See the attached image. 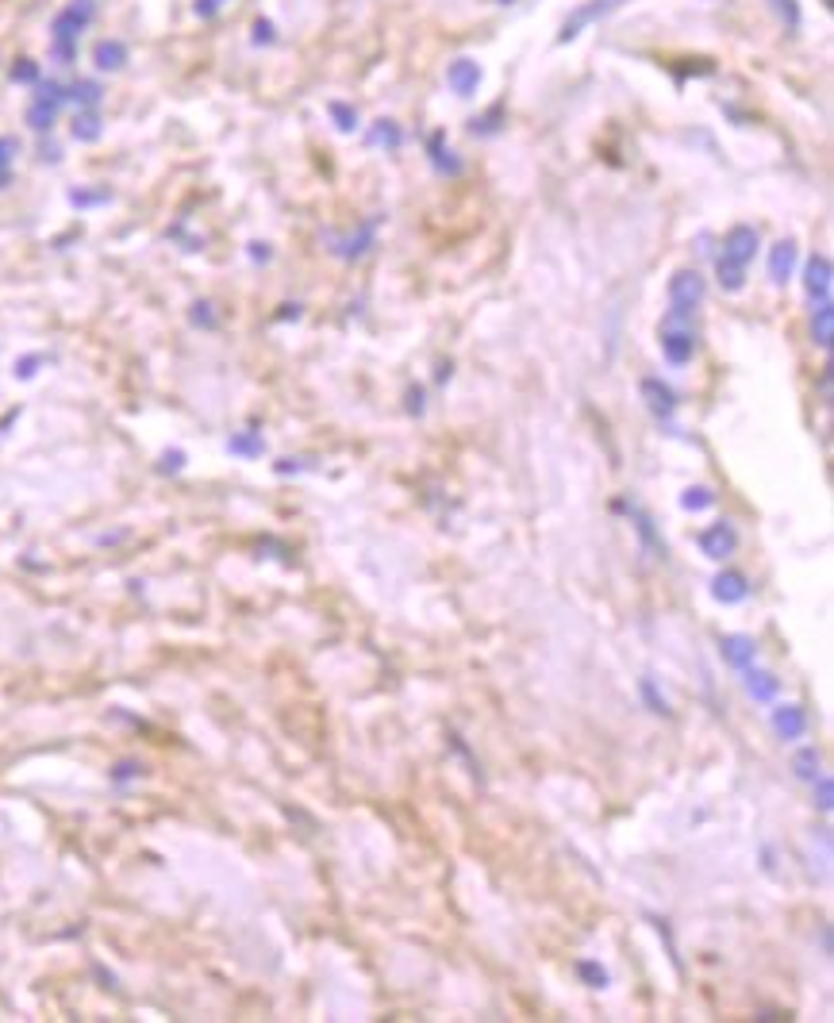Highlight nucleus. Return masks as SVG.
Returning a JSON list of instances; mask_svg holds the SVG:
<instances>
[{
    "mask_svg": "<svg viewBox=\"0 0 834 1023\" xmlns=\"http://www.w3.org/2000/svg\"><path fill=\"white\" fill-rule=\"evenodd\" d=\"M819 947H823V954H831V924L819 927Z\"/></svg>",
    "mask_w": 834,
    "mask_h": 1023,
    "instance_id": "obj_46",
    "label": "nucleus"
},
{
    "mask_svg": "<svg viewBox=\"0 0 834 1023\" xmlns=\"http://www.w3.org/2000/svg\"><path fill=\"white\" fill-rule=\"evenodd\" d=\"M66 100H77L81 108H97V100H100V85L97 81H77L74 89L66 93Z\"/></svg>",
    "mask_w": 834,
    "mask_h": 1023,
    "instance_id": "obj_28",
    "label": "nucleus"
},
{
    "mask_svg": "<svg viewBox=\"0 0 834 1023\" xmlns=\"http://www.w3.org/2000/svg\"><path fill=\"white\" fill-rule=\"evenodd\" d=\"M577 974H581V981H585L589 989H608V981H612V974H608L600 962H592V958H581V962H577Z\"/></svg>",
    "mask_w": 834,
    "mask_h": 1023,
    "instance_id": "obj_25",
    "label": "nucleus"
},
{
    "mask_svg": "<svg viewBox=\"0 0 834 1023\" xmlns=\"http://www.w3.org/2000/svg\"><path fill=\"white\" fill-rule=\"evenodd\" d=\"M450 370H454L450 362H439V370H435V381H439V385H446V381H450Z\"/></svg>",
    "mask_w": 834,
    "mask_h": 1023,
    "instance_id": "obj_47",
    "label": "nucleus"
},
{
    "mask_svg": "<svg viewBox=\"0 0 834 1023\" xmlns=\"http://www.w3.org/2000/svg\"><path fill=\"white\" fill-rule=\"evenodd\" d=\"M615 512H623L631 524H635V531H638V539H642V547L650 550L654 558H665L669 554V547H665V539H662V531L654 527V520L638 508V504H627V500H615Z\"/></svg>",
    "mask_w": 834,
    "mask_h": 1023,
    "instance_id": "obj_7",
    "label": "nucleus"
},
{
    "mask_svg": "<svg viewBox=\"0 0 834 1023\" xmlns=\"http://www.w3.org/2000/svg\"><path fill=\"white\" fill-rule=\"evenodd\" d=\"M93 58H97L100 70H120L123 62H127V47H123V43H116V39H104V43H97Z\"/></svg>",
    "mask_w": 834,
    "mask_h": 1023,
    "instance_id": "obj_22",
    "label": "nucleus"
},
{
    "mask_svg": "<svg viewBox=\"0 0 834 1023\" xmlns=\"http://www.w3.org/2000/svg\"><path fill=\"white\" fill-rule=\"evenodd\" d=\"M742 674H746V693H750L754 700H761V704L777 700V693H781V681L769 674V670H754V666H746Z\"/></svg>",
    "mask_w": 834,
    "mask_h": 1023,
    "instance_id": "obj_17",
    "label": "nucleus"
},
{
    "mask_svg": "<svg viewBox=\"0 0 834 1023\" xmlns=\"http://www.w3.org/2000/svg\"><path fill=\"white\" fill-rule=\"evenodd\" d=\"M404 143V135H400V127L393 120H377L373 131H369V147H385V150H400Z\"/></svg>",
    "mask_w": 834,
    "mask_h": 1023,
    "instance_id": "obj_23",
    "label": "nucleus"
},
{
    "mask_svg": "<svg viewBox=\"0 0 834 1023\" xmlns=\"http://www.w3.org/2000/svg\"><path fill=\"white\" fill-rule=\"evenodd\" d=\"M773 8H777V16H781L792 31L800 27V8H796V0H773Z\"/></svg>",
    "mask_w": 834,
    "mask_h": 1023,
    "instance_id": "obj_32",
    "label": "nucleus"
},
{
    "mask_svg": "<svg viewBox=\"0 0 834 1023\" xmlns=\"http://www.w3.org/2000/svg\"><path fill=\"white\" fill-rule=\"evenodd\" d=\"M692 308H673L662 316V354L669 366H685L696 354V331H692Z\"/></svg>",
    "mask_w": 834,
    "mask_h": 1023,
    "instance_id": "obj_2",
    "label": "nucleus"
},
{
    "mask_svg": "<svg viewBox=\"0 0 834 1023\" xmlns=\"http://www.w3.org/2000/svg\"><path fill=\"white\" fill-rule=\"evenodd\" d=\"M619 4H623V0H592V4H581V8H577V12H573V16H569V20L562 24V31H558V43H569V39H577V35H581V31L592 24V20H604V16H608V12H615Z\"/></svg>",
    "mask_w": 834,
    "mask_h": 1023,
    "instance_id": "obj_8",
    "label": "nucleus"
},
{
    "mask_svg": "<svg viewBox=\"0 0 834 1023\" xmlns=\"http://www.w3.org/2000/svg\"><path fill=\"white\" fill-rule=\"evenodd\" d=\"M811 339H815V347L819 350H831L834 343V304H815V312H811Z\"/></svg>",
    "mask_w": 834,
    "mask_h": 1023,
    "instance_id": "obj_18",
    "label": "nucleus"
},
{
    "mask_svg": "<svg viewBox=\"0 0 834 1023\" xmlns=\"http://www.w3.org/2000/svg\"><path fill=\"white\" fill-rule=\"evenodd\" d=\"M62 100H66V93H62L54 81L39 85V93H35L31 108H27V124L35 127V131H50L54 116H58V108H62Z\"/></svg>",
    "mask_w": 834,
    "mask_h": 1023,
    "instance_id": "obj_6",
    "label": "nucleus"
},
{
    "mask_svg": "<svg viewBox=\"0 0 834 1023\" xmlns=\"http://www.w3.org/2000/svg\"><path fill=\"white\" fill-rule=\"evenodd\" d=\"M181 462H185V454H181V450H170V454L162 458V466H158V470H162V474H177V470H181Z\"/></svg>",
    "mask_w": 834,
    "mask_h": 1023,
    "instance_id": "obj_38",
    "label": "nucleus"
},
{
    "mask_svg": "<svg viewBox=\"0 0 834 1023\" xmlns=\"http://www.w3.org/2000/svg\"><path fill=\"white\" fill-rule=\"evenodd\" d=\"M74 204H104L108 200V193H74Z\"/></svg>",
    "mask_w": 834,
    "mask_h": 1023,
    "instance_id": "obj_42",
    "label": "nucleus"
},
{
    "mask_svg": "<svg viewBox=\"0 0 834 1023\" xmlns=\"http://www.w3.org/2000/svg\"><path fill=\"white\" fill-rule=\"evenodd\" d=\"M100 135V116L93 112V108H85V112H77V120H74V139H81V143H93Z\"/></svg>",
    "mask_w": 834,
    "mask_h": 1023,
    "instance_id": "obj_27",
    "label": "nucleus"
},
{
    "mask_svg": "<svg viewBox=\"0 0 834 1023\" xmlns=\"http://www.w3.org/2000/svg\"><path fill=\"white\" fill-rule=\"evenodd\" d=\"M708 293V281L696 274V270H677L669 277V304L673 308H700V300Z\"/></svg>",
    "mask_w": 834,
    "mask_h": 1023,
    "instance_id": "obj_5",
    "label": "nucleus"
},
{
    "mask_svg": "<svg viewBox=\"0 0 834 1023\" xmlns=\"http://www.w3.org/2000/svg\"><path fill=\"white\" fill-rule=\"evenodd\" d=\"M823 4H827V8H831V4H834V0H823Z\"/></svg>",
    "mask_w": 834,
    "mask_h": 1023,
    "instance_id": "obj_49",
    "label": "nucleus"
},
{
    "mask_svg": "<svg viewBox=\"0 0 834 1023\" xmlns=\"http://www.w3.org/2000/svg\"><path fill=\"white\" fill-rule=\"evenodd\" d=\"M427 154H431V162H435L439 174H450V177L462 174V162L454 158V150L442 143V135H431V139H427Z\"/></svg>",
    "mask_w": 834,
    "mask_h": 1023,
    "instance_id": "obj_19",
    "label": "nucleus"
},
{
    "mask_svg": "<svg viewBox=\"0 0 834 1023\" xmlns=\"http://www.w3.org/2000/svg\"><path fill=\"white\" fill-rule=\"evenodd\" d=\"M12 158H16V139H0V185L12 177Z\"/></svg>",
    "mask_w": 834,
    "mask_h": 1023,
    "instance_id": "obj_30",
    "label": "nucleus"
},
{
    "mask_svg": "<svg viewBox=\"0 0 834 1023\" xmlns=\"http://www.w3.org/2000/svg\"><path fill=\"white\" fill-rule=\"evenodd\" d=\"M139 774H143L139 762H120V766L112 770V781H131V777H139Z\"/></svg>",
    "mask_w": 834,
    "mask_h": 1023,
    "instance_id": "obj_36",
    "label": "nucleus"
},
{
    "mask_svg": "<svg viewBox=\"0 0 834 1023\" xmlns=\"http://www.w3.org/2000/svg\"><path fill=\"white\" fill-rule=\"evenodd\" d=\"M712 504H715V493L708 485H692V489H685V497H681V508H685V512H708Z\"/></svg>",
    "mask_w": 834,
    "mask_h": 1023,
    "instance_id": "obj_26",
    "label": "nucleus"
},
{
    "mask_svg": "<svg viewBox=\"0 0 834 1023\" xmlns=\"http://www.w3.org/2000/svg\"><path fill=\"white\" fill-rule=\"evenodd\" d=\"M227 450H231V454H239V458H258V454L266 450V439H262L258 431H243V435H231Z\"/></svg>",
    "mask_w": 834,
    "mask_h": 1023,
    "instance_id": "obj_24",
    "label": "nucleus"
},
{
    "mask_svg": "<svg viewBox=\"0 0 834 1023\" xmlns=\"http://www.w3.org/2000/svg\"><path fill=\"white\" fill-rule=\"evenodd\" d=\"M446 81H450V89H454L458 97H469V93H477V85H481V70H477V62L458 58V62L446 70Z\"/></svg>",
    "mask_w": 834,
    "mask_h": 1023,
    "instance_id": "obj_15",
    "label": "nucleus"
},
{
    "mask_svg": "<svg viewBox=\"0 0 834 1023\" xmlns=\"http://www.w3.org/2000/svg\"><path fill=\"white\" fill-rule=\"evenodd\" d=\"M796 270V243L792 239H781L777 247L769 250V277L777 281V285H785L788 277Z\"/></svg>",
    "mask_w": 834,
    "mask_h": 1023,
    "instance_id": "obj_16",
    "label": "nucleus"
},
{
    "mask_svg": "<svg viewBox=\"0 0 834 1023\" xmlns=\"http://www.w3.org/2000/svg\"><path fill=\"white\" fill-rule=\"evenodd\" d=\"M500 116H504V108H500V104H496V108H492L489 116H481V120H473V135H492V131H496V127H500V124H496V120H500Z\"/></svg>",
    "mask_w": 834,
    "mask_h": 1023,
    "instance_id": "obj_34",
    "label": "nucleus"
},
{
    "mask_svg": "<svg viewBox=\"0 0 834 1023\" xmlns=\"http://www.w3.org/2000/svg\"><path fill=\"white\" fill-rule=\"evenodd\" d=\"M304 470H312L304 458H285V462H277V474L285 477V474H304Z\"/></svg>",
    "mask_w": 834,
    "mask_h": 1023,
    "instance_id": "obj_37",
    "label": "nucleus"
},
{
    "mask_svg": "<svg viewBox=\"0 0 834 1023\" xmlns=\"http://www.w3.org/2000/svg\"><path fill=\"white\" fill-rule=\"evenodd\" d=\"M712 597L719 604H742V600L750 597V581L746 574H738V570H723V574H715L712 581Z\"/></svg>",
    "mask_w": 834,
    "mask_h": 1023,
    "instance_id": "obj_14",
    "label": "nucleus"
},
{
    "mask_svg": "<svg viewBox=\"0 0 834 1023\" xmlns=\"http://www.w3.org/2000/svg\"><path fill=\"white\" fill-rule=\"evenodd\" d=\"M377 224H381V216H369L366 224L358 227L354 235H346V239H335V254L339 258H346V262H358V258H366L369 250H373V243H377Z\"/></svg>",
    "mask_w": 834,
    "mask_h": 1023,
    "instance_id": "obj_10",
    "label": "nucleus"
},
{
    "mask_svg": "<svg viewBox=\"0 0 834 1023\" xmlns=\"http://www.w3.org/2000/svg\"><path fill=\"white\" fill-rule=\"evenodd\" d=\"M754 254H758V231L750 224H735L723 235V254L715 262V274H719V289L723 293H742L746 266L754 262Z\"/></svg>",
    "mask_w": 834,
    "mask_h": 1023,
    "instance_id": "obj_1",
    "label": "nucleus"
},
{
    "mask_svg": "<svg viewBox=\"0 0 834 1023\" xmlns=\"http://www.w3.org/2000/svg\"><path fill=\"white\" fill-rule=\"evenodd\" d=\"M638 393H642L646 408H650L658 420H673V412H677V393L665 385L662 377H646V381L638 385Z\"/></svg>",
    "mask_w": 834,
    "mask_h": 1023,
    "instance_id": "obj_11",
    "label": "nucleus"
},
{
    "mask_svg": "<svg viewBox=\"0 0 834 1023\" xmlns=\"http://www.w3.org/2000/svg\"><path fill=\"white\" fill-rule=\"evenodd\" d=\"M819 766H823V758H819V750H815V747L796 750V758H792V774L800 777V781H808V785H811V781H815L819 774H823Z\"/></svg>",
    "mask_w": 834,
    "mask_h": 1023,
    "instance_id": "obj_20",
    "label": "nucleus"
},
{
    "mask_svg": "<svg viewBox=\"0 0 834 1023\" xmlns=\"http://www.w3.org/2000/svg\"><path fill=\"white\" fill-rule=\"evenodd\" d=\"M696 547L704 558H712V562H723V558H731L738 550V531L727 520H719V524L704 527L700 531V539H696Z\"/></svg>",
    "mask_w": 834,
    "mask_h": 1023,
    "instance_id": "obj_4",
    "label": "nucleus"
},
{
    "mask_svg": "<svg viewBox=\"0 0 834 1023\" xmlns=\"http://www.w3.org/2000/svg\"><path fill=\"white\" fill-rule=\"evenodd\" d=\"M804 289H808L811 304L831 300V258L827 254H811L804 262Z\"/></svg>",
    "mask_w": 834,
    "mask_h": 1023,
    "instance_id": "obj_9",
    "label": "nucleus"
},
{
    "mask_svg": "<svg viewBox=\"0 0 834 1023\" xmlns=\"http://www.w3.org/2000/svg\"><path fill=\"white\" fill-rule=\"evenodd\" d=\"M223 4H227V0H197V16L200 20H212Z\"/></svg>",
    "mask_w": 834,
    "mask_h": 1023,
    "instance_id": "obj_39",
    "label": "nucleus"
},
{
    "mask_svg": "<svg viewBox=\"0 0 834 1023\" xmlns=\"http://www.w3.org/2000/svg\"><path fill=\"white\" fill-rule=\"evenodd\" d=\"M811 785H815V808H819V812H831V808H834V785H831V777L819 774L815 781H811Z\"/></svg>",
    "mask_w": 834,
    "mask_h": 1023,
    "instance_id": "obj_29",
    "label": "nucleus"
},
{
    "mask_svg": "<svg viewBox=\"0 0 834 1023\" xmlns=\"http://www.w3.org/2000/svg\"><path fill=\"white\" fill-rule=\"evenodd\" d=\"M638 693H642L646 708H650L654 716H665V720L673 716V708H669V700H665V693L658 689V681H654V677H642V681H638Z\"/></svg>",
    "mask_w": 834,
    "mask_h": 1023,
    "instance_id": "obj_21",
    "label": "nucleus"
},
{
    "mask_svg": "<svg viewBox=\"0 0 834 1023\" xmlns=\"http://www.w3.org/2000/svg\"><path fill=\"white\" fill-rule=\"evenodd\" d=\"M408 416H423V389H408Z\"/></svg>",
    "mask_w": 834,
    "mask_h": 1023,
    "instance_id": "obj_40",
    "label": "nucleus"
},
{
    "mask_svg": "<svg viewBox=\"0 0 834 1023\" xmlns=\"http://www.w3.org/2000/svg\"><path fill=\"white\" fill-rule=\"evenodd\" d=\"M331 116H335L339 131H354V124H358V112H354V108H346V104H331Z\"/></svg>",
    "mask_w": 834,
    "mask_h": 1023,
    "instance_id": "obj_33",
    "label": "nucleus"
},
{
    "mask_svg": "<svg viewBox=\"0 0 834 1023\" xmlns=\"http://www.w3.org/2000/svg\"><path fill=\"white\" fill-rule=\"evenodd\" d=\"M446 739H450V747H454V750H458V754H462V758H466L469 774H473V777H477V781H481V766H477V758H473V754H469L466 739H462V735H458V731H450V735H446Z\"/></svg>",
    "mask_w": 834,
    "mask_h": 1023,
    "instance_id": "obj_31",
    "label": "nucleus"
},
{
    "mask_svg": "<svg viewBox=\"0 0 834 1023\" xmlns=\"http://www.w3.org/2000/svg\"><path fill=\"white\" fill-rule=\"evenodd\" d=\"M93 20V0H74L70 8H62L58 12V20H54V50H58V58L62 62H70L77 50V35H81V27Z\"/></svg>",
    "mask_w": 834,
    "mask_h": 1023,
    "instance_id": "obj_3",
    "label": "nucleus"
},
{
    "mask_svg": "<svg viewBox=\"0 0 834 1023\" xmlns=\"http://www.w3.org/2000/svg\"><path fill=\"white\" fill-rule=\"evenodd\" d=\"M193 324L216 327V316H212V304H208V300H197V304H193Z\"/></svg>",
    "mask_w": 834,
    "mask_h": 1023,
    "instance_id": "obj_35",
    "label": "nucleus"
},
{
    "mask_svg": "<svg viewBox=\"0 0 834 1023\" xmlns=\"http://www.w3.org/2000/svg\"><path fill=\"white\" fill-rule=\"evenodd\" d=\"M831 377H834V370H831V362L823 366V377H819V389H823V400H831Z\"/></svg>",
    "mask_w": 834,
    "mask_h": 1023,
    "instance_id": "obj_43",
    "label": "nucleus"
},
{
    "mask_svg": "<svg viewBox=\"0 0 834 1023\" xmlns=\"http://www.w3.org/2000/svg\"><path fill=\"white\" fill-rule=\"evenodd\" d=\"M719 654H723L727 666L746 670V666L758 662V643H754L750 635H723V639H719Z\"/></svg>",
    "mask_w": 834,
    "mask_h": 1023,
    "instance_id": "obj_13",
    "label": "nucleus"
},
{
    "mask_svg": "<svg viewBox=\"0 0 834 1023\" xmlns=\"http://www.w3.org/2000/svg\"><path fill=\"white\" fill-rule=\"evenodd\" d=\"M254 258H262V262L270 258V250H266V243H254Z\"/></svg>",
    "mask_w": 834,
    "mask_h": 1023,
    "instance_id": "obj_48",
    "label": "nucleus"
},
{
    "mask_svg": "<svg viewBox=\"0 0 834 1023\" xmlns=\"http://www.w3.org/2000/svg\"><path fill=\"white\" fill-rule=\"evenodd\" d=\"M254 31H258V35H254V43H270V39H273V35H270L273 27L266 24V20H258V27H254Z\"/></svg>",
    "mask_w": 834,
    "mask_h": 1023,
    "instance_id": "obj_45",
    "label": "nucleus"
},
{
    "mask_svg": "<svg viewBox=\"0 0 834 1023\" xmlns=\"http://www.w3.org/2000/svg\"><path fill=\"white\" fill-rule=\"evenodd\" d=\"M12 77H16V81H35V77H39V70H35L31 62H20V66L12 70Z\"/></svg>",
    "mask_w": 834,
    "mask_h": 1023,
    "instance_id": "obj_41",
    "label": "nucleus"
},
{
    "mask_svg": "<svg viewBox=\"0 0 834 1023\" xmlns=\"http://www.w3.org/2000/svg\"><path fill=\"white\" fill-rule=\"evenodd\" d=\"M773 731L785 739V743H796L808 735V712L800 704H781L773 708Z\"/></svg>",
    "mask_w": 834,
    "mask_h": 1023,
    "instance_id": "obj_12",
    "label": "nucleus"
},
{
    "mask_svg": "<svg viewBox=\"0 0 834 1023\" xmlns=\"http://www.w3.org/2000/svg\"><path fill=\"white\" fill-rule=\"evenodd\" d=\"M39 362H43V358H24V362L16 366V374H20V377H31V374H35V366H39Z\"/></svg>",
    "mask_w": 834,
    "mask_h": 1023,
    "instance_id": "obj_44",
    "label": "nucleus"
}]
</instances>
